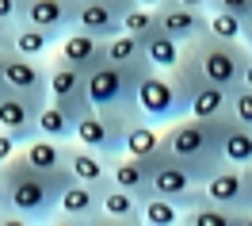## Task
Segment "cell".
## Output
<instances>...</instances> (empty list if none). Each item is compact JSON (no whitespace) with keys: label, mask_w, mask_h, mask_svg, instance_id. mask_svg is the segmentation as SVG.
Instances as JSON below:
<instances>
[{"label":"cell","mask_w":252,"mask_h":226,"mask_svg":"<svg viewBox=\"0 0 252 226\" xmlns=\"http://www.w3.org/2000/svg\"><path fill=\"white\" fill-rule=\"evenodd\" d=\"M4 169V215L0 223H50L58 215V199H62L65 184L73 180L69 169L46 173L34 169L23 153H16Z\"/></svg>","instance_id":"obj_1"},{"label":"cell","mask_w":252,"mask_h":226,"mask_svg":"<svg viewBox=\"0 0 252 226\" xmlns=\"http://www.w3.org/2000/svg\"><path fill=\"white\" fill-rule=\"evenodd\" d=\"M160 150L172 153L176 161L195 169L199 177H210L225 157H221V119H195L184 115L160 130Z\"/></svg>","instance_id":"obj_2"},{"label":"cell","mask_w":252,"mask_h":226,"mask_svg":"<svg viewBox=\"0 0 252 226\" xmlns=\"http://www.w3.org/2000/svg\"><path fill=\"white\" fill-rule=\"evenodd\" d=\"M153 65H115L103 62L88 69V100L99 115L119 119V123H134L138 115V84Z\"/></svg>","instance_id":"obj_3"},{"label":"cell","mask_w":252,"mask_h":226,"mask_svg":"<svg viewBox=\"0 0 252 226\" xmlns=\"http://www.w3.org/2000/svg\"><path fill=\"white\" fill-rule=\"evenodd\" d=\"M249 42H225V38H214V35H203L184 46V65L191 73H199L203 81L221 84V88H241V77H245V62H249Z\"/></svg>","instance_id":"obj_4"},{"label":"cell","mask_w":252,"mask_h":226,"mask_svg":"<svg viewBox=\"0 0 252 226\" xmlns=\"http://www.w3.org/2000/svg\"><path fill=\"white\" fill-rule=\"evenodd\" d=\"M138 115L157 123V127H168L176 119L188 115V92L176 77V69H149L138 84Z\"/></svg>","instance_id":"obj_5"},{"label":"cell","mask_w":252,"mask_h":226,"mask_svg":"<svg viewBox=\"0 0 252 226\" xmlns=\"http://www.w3.org/2000/svg\"><path fill=\"white\" fill-rule=\"evenodd\" d=\"M149 161V195H168L184 211H191L195 203H203V177L188 169L184 161H176L172 153L157 150Z\"/></svg>","instance_id":"obj_6"},{"label":"cell","mask_w":252,"mask_h":226,"mask_svg":"<svg viewBox=\"0 0 252 226\" xmlns=\"http://www.w3.org/2000/svg\"><path fill=\"white\" fill-rule=\"evenodd\" d=\"M203 199L221 203V207L245 215V226H249V219H252V199H249V173H245L241 165L221 161L218 169L203 180Z\"/></svg>","instance_id":"obj_7"},{"label":"cell","mask_w":252,"mask_h":226,"mask_svg":"<svg viewBox=\"0 0 252 226\" xmlns=\"http://www.w3.org/2000/svg\"><path fill=\"white\" fill-rule=\"evenodd\" d=\"M50 100L62 104L73 119L88 115L92 112V100H88V73L54 54V58H50Z\"/></svg>","instance_id":"obj_8"},{"label":"cell","mask_w":252,"mask_h":226,"mask_svg":"<svg viewBox=\"0 0 252 226\" xmlns=\"http://www.w3.org/2000/svg\"><path fill=\"white\" fill-rule=\"evenodd\" d=\"M0 84L12 92H23V96L50 100V62L23 58L12 50V54H4V65H0Z\"/></svg>","instance_id":"obj_9"},{"label":"cell","mask_w":252,"mask_h":226,"mask_svg":"<svg viewBox=\"0 0 252 226\" xmlns=\"http://www.w3.org/2000/svg\"><path fill=\"white\" fill-rule=\"evenodd\" d=\"M176 77H180L184 92H188V115H195V119H225V115H229V96H233L229 88L203 81V77L191 73L184 62L176 65Z\"/></svg>","instance_id":"obj_10"},{"label":"cell","mask_w":252,"mask_h":226,"mask_svg":"<svg viewBox=\"0 0 252 226\" xmlns=\"http://www.w3.org/2000/svg\"><path fill=\"white\" fill-rule=\"evenodd\" d=\"M50 100H34V96H23V92H12L0 84V130L16 134L19 142L27 146L38 134V115Z\"/></svg>","instance_id":"obj_11"},{"label":"cell","mask_w":252,"mask_h":226,"mask_svg":"<svg viewBox=\"0 0 252 226\" xmlns=\"http://www.w3.org/2000/svg\"><path fill=\"white\" fill-rule=\"evenodd\" d=\"M58 223L84 226V223H103V188L99 184H84V180H69L62 199H58Z\"/></svg>","instance_id":"obj_12"},{"label":"cell","mask_w":252,"mask_h":226,"mask_svg":"<svg viewBox=\"0 0 252 226\" xmlns=\"http://www.w3.org/2000/svg\"><path fill=\"white\" fill-rule=\"evenodd\" d=\"M138 0H80L77 8V27L95 35V38H115L123 35V16Z\"/></svg>","instance_id":"obj_13"},{"label":"cell","mask_w":252,"mask_h":226,"mask_svg":"<svg viewBox=\"0 0 252 226\" xmlns=\"http://www.w3.org/2000/svg\"><path fill=\"white\" fill-rule=\"evenodd\" d=\"M126 127H130V123L107 119V115H99L92 108L88 115H80V119H77V142L88 146V150H99V153H107V157H119V153H123Z\"/></svg>","instance_id":"obj_14"},{"label":"cell","mask_w":252,"mask_h":226,"mask_svg":"<svg viewBox=\"0 0 252 226\" xmlns=\"http://www.w3.org/2000/svg\"><path fill=\"white\" fill-rule=\"evenodd\" d=\"M206 16H210V12L188 8V4H180V0H164V4H157V23H160V31L172 35L176 42H184V46L206 35Z\"/></svg>","instance_id":"obj_15"},{"label":"cell","mask_w":252,"mask_h":226,"mask_svg":"<svg viewBox=\"0 0 252 226\" xmlns=\"http://www.w3.org/2000/svg\"><path fill=\"white\" fill-rule=\"evenodd\" d=\"M58 58H65V62H73L77 69H95V65L111 62L107 58V38H95V35L80 31V27H73V31H65L62 38H58V50H54Z\"/></svg>","instance_id":"obj_16"},{"label":"cell","mask_w":252,"mask_h":226,"mask_svg":"<svg viewBox=\"0 0 252 226\" xmlns=\"http://www.w3.org/2000/svg\"><path fill=\"white\" fill-rule=\"evenodd\" d=\"M77 8H80V0H27V8H23V23L46 27L50 35L62 38L65 31L77 27Z\"/></svg>","instance_id":"obj_17"},{"label":"cell","mask_w":252,"mask_h":226,"mask_svg":"<svg viewBox=\"0 0 252 226\" xmlns=\"http://www.w3.org/2000/svg\"><path fill=\"white\" fill-rule=\"evenodd\" d=\"M69 173L73 180H84V184H111V157L99 153V150H88V146L73 142L69 146Z\"/></svg>","instance_id":"obj_18"},{"label":"cell","mask_w":252,"mask_h":226,"mask_svg":"<svg viewBox=\"0 0 252 226\" xmlns=\"http://www.w3.org/2000/svg\"><path fill=\"white\" fill-rule=\"evenodd\" d=\"M69 146H73V142H58V138H46V134H34L19 153H23L34 169L58 173V169H69Z\"/></svg>","instance_id":"obj_19"},{"label":"cell","mask_w":252,"mask_h":226,"mask_svg":"<svg viewBox=\"0 0 252 226\" xmlns=\"http://www.w3.org/2000/svg\"><path fill=\"white\" fill-rule=\"evenodd\" d=\"M111 184H119L134 195H149V161L142 157H130V153H119L111 157Z\"/></svg>","instance_id":"obj_20"},{"label":"cell","mask_w":252,"mask_h":226,"mask_svg":"<svg viewBox=\"0 0 252 226\" xmlns=\"http://www.w3.org/2000/svg\"><path fill=\"white\" fill-rule=\"evenodd\" d=\"M221 157L229 165H241L249 169L252 165V127L237 123V119H221Z\"/></svg>","instance_id":"obj_21"},{"label":"cell","mask_w":252,"mask_h":226,"mask_svg":"<svg viewBox=\"0 0 252 226\" xmlns=\"http://www.w3.org/2000/svg\"><path fill=\"white\" fill-rule=\"evenodd\" d=\"M103 223H142V195L103 184Z\"/></svg>","instance_id":"obj_22"},{"label":"cell","mask_w":252,"mask_h":226,"mask_svg":"<svg viewBox=\"0 0 252 226\" xmlns=\"http://www.w3.org/2000/svg\"><path fill=\"white\" fill-rule=\"evenodd\" d=\"M160 130L164 127H157V123H149V119H134L130 127H126V134H123V153H130V157H153L160 150Z\"/></svg>","instance_id":"obj_23"},{"label":"cell","mask_w":252,"mask_h":226,"mask_svg":"<svg viewBox=\"0 0 252 226\" xmlns=\"http://www.w3.org/2000/svg\"><path fill=\"white\" fill-rule=\"evenodd\" d=\"M54 50H58V35H50L46 27H34V23H16V54L46 62Z\"/></svg>","instance_id":"obj_24"},{"label":"cell","mask_w":252,"mask_h":226,"mask_svg":"<svg viewBox=\"0 0 252 226\" xmlns=\"http://www.w3.org/2000/svg\"><path fill=\"white\" fill-rule=\"evenodd\" d=\"M145 58H149L153 69H168V73H172L176 65L184 62V42H176L172 35H164L157 27V31L145 38Z\"/></svg>","instance_id":"obj_25"},{"label":"cell","mask_w":252,"mask_h":226,"mask_svg":"<svg viewBox=\"0 0 252 226\" xmlns=\"http://www.w3.org/2000/svg\"><path fill=\"white\" fill-rule=\"evenodd\" d=\"M38 134L58 138V142H77V119L65 112L62 104L50 100L46 108H42V115H38Z\"/></svg>","instance_id":"obj_26"},{"label":"cell","mask_w":252,"mask_h":226,"mask_svg":"<svg viewBox=\"0 0 252 226\" xmlns=\"http://www.w3.org/2000/svg\"><path fill=\"white\" fill-rule=\"evenodd\" d=\"M188 219V211L168 195H145L142 199V223L145 226H180Z\"/></svg>","instance_id":"obj_27"},{"label":"cell","mask_w":252,"mask_h":226,"mask_svg":"<svg viewBox=\"0 0 252 226\" xmlns=\"http://www.w3.org/2000/svg\"><path fill=\"white\" fill-rule=\"evenodd\" d=\"M184 223H188V226H245V215L221 207V203L203 199V203H195V207L188 211V219H184Z\"/></svg>","instance_id":"obj_28"},{"label":"cell","mask_w":252,"mask_h":226,"mask_svg":"<svg viewBox=\"0 0 252 226\" xmlns=\"http://www.w3.org/2000/svg\"><path fill=\"white\" fill-rule=\"evenodd\" d=\"M107 58L115 65H149V58H145V42L138 38V35H115V38H107Z\"/></svg>","instance_id":"obj_29"},{"label":"cell","mask_w":252,"mask_h":226,"mask_svg":"<svg viewBox=\"0 0 252 226\" xmlns=\"http://www.w3.org/2000/svg\"><path fill=\"white\" fill-rule=\"evenodd\" d=\"M206 35H214V38H225V42H241L245 35H249V23L233 12H221V8H210V16H206Z\"/></svg>","instance_id":"obj_30"},{"label":"cell","mask_w":252,"mask_h":226,"mask_svg":"<svg viewBox=\"0 0 252 226\" xmlns=\"http://www.w3.org/2000/svg\"><path fill=\"white\" fill-rule=\"evenodd\" d=\"M160 23H157V8H145V4H134V8H126V16H123V31L130 35H138V38H149V35L157 31Z\"/></svg>","instance_id":"obj_31"},{"label":"cell","mask_w":252,"mask_h":226,"mask_svg":"<svg viewBox=\"0 0 252 226\" xmlns=\"http://www.w3.org/2000/svg\"><path fill=\"white\" fill-rule=\"evenodd\" d=\"M229 119L252 127V88H249V84L233 88V96H229Z\"/></svg>","instance_id":"obj_32"},{"label":"cell","mask_w":252,"mask_h":226,"mask_svg":"<svg viewBox=\"0 0 252 226\" xmlns=\"http://www.w3.org/2000/svg\"><path fill=\"white\" fill-rule=\"evenodd\" d=\"M214 8L233 12V16H241L245 23H252V0H214Z\"/></svg>","instance_id":"obj_33"},{"label":"cell","mask_w":252,"mask_h":226,"mask_svg":"<svg viewBox=\"0 0 252 226\" xmlns=\"http://www.w3.org/2000/svg\"><path fill=\"white\" fill-rule=\"evenodd\" d=\"M19 150H23V142H19L16 134H8V130H0V165H8L12 157H16Z\"/></svg>","instance_id":"obj_34"},{"label":"cell","mask_w":252,"mask_h":226,"mask_svg":"<svg viewBox=\"0 0 252 226\" xmlns=\"http://www.w3.org/2000/svg\"><path fill=\"white\" fill-rule=\"evenodd\" d=\"M23 8H27V0H0V19L4 23H23Z\"/></svg>","instance_id":"obj_35"},{"label":"cell","mask_w":252,"mask_h":226,"mask_svg":"<svg viewBox=\"0 0 252 226\" xmlns=\"http://www.w3.org/2000/svg\"><path fill=\"white\" fill-rule=\"evenodd\" d=\"M12 50H16V23L0 19V54H12Z\"/></svg>","instance_id":"obj_36"},{"label":"cell","mask_w":252,"mask_h":226,"mask_svg":"<svg viewBox=\"0 0 252 226\" xmlns=\"http://www.w3.org/2000/svg\"><path fill=\"white\" fill-rule=\"evenodd\" d=\"M180 4H188V8H199V12H210V8H214V0H180Z\"/></svg>","instance_id":"obj_37"},{"label":"cell","mask_w":252,"mask_h":226,"mask_svg":"<svg viewBox=\"0 0 252 226\" xmlns=\"http://www.w3.org/2000/svg\"><path fill=\"white\" fill-rule=\"evenodd\" d=\"M241 84H249V88H252V54H249V62H245V77H241Z\"/></svg>","instance_id":"obj_38"},{"label":"cell","mask_w":252,"mask_h":226,"mask_svg":"<svg viewBox=\"0 0 252 226\" xmlns=\"http://www.w3.org/2000/svg\"><path fill=\"white\" fill-rule=\"evenodd\" d=\"M0 215H4V169H0Z\"/></svg>","instance_id":"obj_39"},{"label":"cell","mask_w":252,"mask_h":226,"mask_svg":"<svg viewBox=\"0 0 252 226\" xmlns=\"http://www.w3.org/2000/svg\"><path fill=\"white\" fill-rule=\"evenodd\" d=\"M245 173H249V199H252V165L245 169ZM249 226H252V219H249Z\"/></svg>","instance_id":"obj_40"},{"label":"cell","mask_w":252,"mask_h":226,"mask_svg":"<svg viewBox=\"0 0 252 226\" xmlns=\"http://www.w3.org/2000/svg\"><path fill=\"white\" fill-rule=\"evenodd\" d=\"M138 4H145V8H157V4H164V0H138Z\"/></svg>","instance_id":"obj_41"},{"label":"cell","mask_w":252,"mask_h":226,"mask_svg":"<svg viewBox=\"0 0 252 226\" xmlns=\"http://www.w3.org/2000/svg\"><path fill=\"white\" fill-rule=\"evenodd\" d=\"M245 42H249V50H252V23H249V35H245Z\"/></svg>","instance_id":"obj_42"},{"label":"cell","mask_w":252,"mask_h":226,"mask_svg":"<svg viewBox=\"0 0 252 226\" xmlns=\"http://www.w3.org/2000/svg\"><path fill=\"white\" fill-rule=\"evenodd\" d=\"M0 65H4V54H0Z\"/></svg>","instance_id":"obj_43"}]
</instances>
